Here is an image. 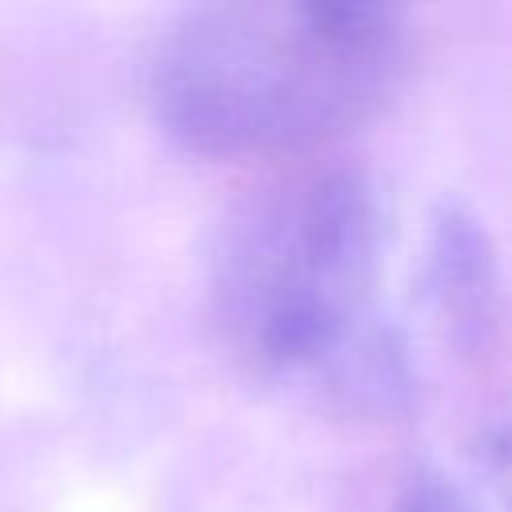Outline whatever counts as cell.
<instances>
[{
  "label": "cell",
  "mask_w": 512,
  "mask_h": 512,
  "mask_svg": "<svg viewBox=\"0 0 512 512\" xmlns=\"http://www.w3.org/2000/svg\"><path fill=\"white\" fill-rule=\"evenodd\" d=\"M472 480L480 504H492L496 512H512V416L492 420L468 448Z\"/></svg>",
  "instance_id": "4"
},
{
  "label": "cell",
  "mask_w": 512,
  "mask_h": 512,
  "mask_svg": "<svg viewBox=\"0 0 512 512\" xmlns=\"http://www.w3.org/2000/svg\"><path fill=\"white\" fill-rule=\"evenodd\" d=\"M412 300L420 316L456 348H476L500 304V272L496 252L476 220L456 200H444L428 212L416 268H412Z\"/></svg>",
  "instance_id": "3"
},
{
  "label": "cell",
  "mask_w": 512,
  "mask_h": 512,
  "mask_svg": "<svg viewBox=\"0 0 512 512\" xmlns=\"http://www.w3.org/2000/svg\"><path fill=\"white\" fill-rule=\"evenodd\" d=\"M412 20L384 0H212L184 8L148 60L160 132L236 160L324 144L404 84Z\"/></svg>",
  "instance_id": "2"
},
{
  "label": "cell",
  "mask_w": 512,
  "mask_h": 512,
  "mask_svg": "<svg viewBox=\"0 0 512 512\" xmlns=\"http://www.w3.org/2000/svg\"><path fill=\"white\" fill-rule=\"evenodd\" d=\"M388 200L352 164L248 196L212 248L208 296L228 352L268 388L344 408L408 404L412 356L384 304Z\"/></svg>",
  "instance_id": "1"
},
{
  "label": "cell",
  "mask_w": 512,
  "mask_h": 512,
  "mask_svg": "<svg viewBox=\"0 0 512 512\" xmlns=\"http://www.w3.org/2000/svg\"><path fill=\"white\" fill-rule=\"evenodd\" d=\"M388 512H488V508L480 504L472 484H464L444 468L424 464L404 476V484L392 492Z\"/></svg>",
  "instance_id": "5"
}]
</instances>
